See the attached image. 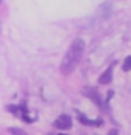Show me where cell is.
<instances>
[{"label":"cell","mask_w":131,"mask_h":135,"mask_svg":"<svg viewBox=\"0 0 131 135\" xmlns=\"http://www.w3.org/2000/svg\"><path fill=\"white\" fill-rule=\"evenodd\" d=\"M60 135H65V133H60Z\"/></svg>","instance_id":"cell-8"},{"label":"cell","mask_w":131,"mask_h":135,"mask_svg":"<svg viewBox=\"0 0 131 135\" xmlns=\"http://www.w3.org/2000/svg\"><path fill=\"white\" fill-rule=\"evenodd\" d=\"M55 127L58 128V130H68V128L71 127V118L68 115H60L55 120Z\"/></svg>","instance_id":"cell-3"},{"label":"cell","mask_w":131,"mask_h":135,"mask_svg":"<svg viewBox=\"0 0 131 135\" xmlns=\"http://www.w3.org/2000/svg\"><path fill=\"white\" fill-rule=\"evenodd\" d=\"M10 132H12L13 135H25L22 130H18V128H10Z\"/></svg>","instance_id":"cell-7"},{"label":"cell","mask_w":131,"mask_h":135,"mask_svg":"<svg viewBox=\"0 0 131 135\" xmlns=\"http://www.w3.org/2000/svg\"><path fill=\"white\" fill-rule=\"evenodd\" d=\"M83 93H85V95L90 98L91 102H95L96 105H99V107L103 105L101 97H99V93H98V90H96V89H93V87H85V89H83Z\"/></svg>","instance_id":"cell-2"},{"label":"cell","mask_w":131,"mask_h":135,"mask_svg":"<svg viewBox=\"0 0 131 135\" xmlns=\"http://www.w3.org/2000/svg\"><path fill=\"white\" fill-rule=\"evenodd\" d=\"M78 120H80L83 125H99V123H101V120L93 122V120H90L88 117H85V115H83V113H80V112H78Z\"/></svg>","instance_id":"cell-5"},{"label":"cell","mask_w":131,"mask_h":135,"mask_svg":"<svg viewBox=\"0 0 131 135\" xmlns=\"http://www.w3.org/2000/svg\"><path fill=\"white\" fill-rule=\"evenodd\" d=\"M0 2H2V0H0Z\"/></svg>","instance_id":"cell-9"},{"label":"cell","mask_w":131,"mask_h":135,"mask_svg":"<svg viewBox=\"0 0 131 135\" xmlns=\"http://www.w3.org/2000/svg\"><path fill=\"white\" fill-rule=\"evenodd\" d=\"M83 49H85V44H83L81 38H76L73 40V44L70 45L68 52L63 57V62H61V74H71L75 70V67L78 65V62L81 59V54H83Z\"/></svg>","instance_id":"cell-1"},{"label":"cell","mask_w":131,"mask_h":135,"mask_svg":"<svg viewBox=\"0 0 131 135\" xmlns=\"http://www.w3.org/2000/svg\"><path fill=\"white\" fill-rule=\"evenodd\" d=\"M129 69H131V57H126V59H124V64H123V70L129 72Z\"/></svg>","instance_id":"cell-6"},{"label":"cell","mask_w":131,"mask_h":135,"mask_svg":"<svg viewBox=\"0 0 131 135\" xmlns=\"http://www.w3.org/2000/svg\"><path fill=\"white\" fill-rule=\"evenodd\" d=\"M113 67L114 65H111V67H108V70L104 72V74L99 77V84H109V82H111V79H113Z\"/></svg>","instance_id":"cell-4"}]
</instances>
